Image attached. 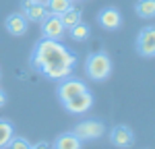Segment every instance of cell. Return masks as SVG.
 <instances>
[{"mask_svg": "<svg viewBox=\"0 0 155 149\" xmlns=\"http://www.w3.org/2000/svg\"><path fill=\"white\" fill-rule=\"evenodd\" d=\"M31 64L37 73L48 77L50 81H60L72 74L77 66V54L58 39L41 37L31 52Z\"/></svg>", "mask_w": 155, "mask_h": 149, "instance_id": "obj_1", "label": "cell"}, {"mask_svg": "<svg viewBox=\"0 0 155 149\" xmlns=\"http://www.w3.org/2000/svg\"><path fill=\"white\" fill-rule=\"evenodd\" d=\"M112 58L107 56L106 52H91L85 60V74L95 81V83H101L106 81L107 77L112 74Z\"/></svg>", "mask_w": 155, "mask_h": 149, "instance_id": "obj_2", "label": "cell"}, {"mask_svg": "<svg viewBox=\"0 0 155 149\" xmlns=\"http://www.w3.org/2000/svg\"><path fill=\"white\" fill-rule=\"evenodd\" d=\"M83 91H87V85H85L81 79L72 77V74L66 77V79H60L58 81V89H56L60 104H64L66 99L74 98V95H79V93H83Z\"/></svg>", "mask_w": 155, "mask_h": 149, "instance_id": "obj_3", "label": "cell"}, {"mask_svg": "<svg viewBox=\"0 0 155 149\" xmlns=\"http://www.w3.org/2000/svg\"><path fill=\"white\" fill-rule=\"evenodd\" d=\"M137 52L143 58H153L155 56V25L143 27L137 35Z\"/></svg>", "mask_w": 155, "mask_h": 149, "instance_id": "obj_4", "label": "cell"}, {"mask_svg": "<svg viewBox=\"0 0 155 149\" xmlns=\"http://www.w3.org/2000/svg\"><path fill=\"white\" fill-rule=\"evenodd\" d=\"M72 133L79 137L81 141H91V139H99V137H104L106 133V126L101 120H93V118H89V120H83V122H79L74 128H72Z\"/></svg>", "mask_w": 155, "mask_h": 149, "instance_id": "obj_5", "label": "cell"}, {"mask_svg": "<svg viewBox=\"0 0 155 149\" xmlns=\"http://www.w3.org/2000/svg\"><path fill=\"white\" fill-rule=\"evenodd\" d=\"M64 25H62V19H60V15H54V12H48L44 19H41V33L44 37H48V39H62L64 35Z\"/></svg>", "mask_w": 155, "mask_h": 149, "instance_id": "obj_6", "label": "cell"}, {"mask_svg": "<svg viewBox=\"0 0 155 149\" xmlns=\"http://www.w3.org/2000/svg\"><path fill=\"white\" fill-rule=\"evenodd\" d=\"M62 106H64V110H68L71 114H85V112L91 110V106H93V95H91V91L87 89L83 93L66 99Z\"/></svg>", "mask_w": 155, "mask_h": 149, "instance_id": "obj_7", "label": "cell"}, {"mask_svg": "<svg viewBox=\"0 0 155 149\" xmlns=\"http://www.w3.org/2000/svg\"><path fill=\"white\" fill-rule=\"evenodd\" d=\"M110 141H112L114 147L128 149V147L134 145V133L130 131V126H126V124H118V126L112 128V133H110Z\"/></svg>", "mask_w": 155, "mask_h": 149, "instance_id": "obj_8", "label": "cell"}, {"mask_svg": "<svg viewBox=\"0 0 155 149\" xmlns=\"http://www.w3.org/2000/svg\"><path fill=\"white\" fill-rule=\"evenodd\" d=\"M21 15L31 23H41V19L48 15L46 2H37V0H23L21 2Z\"/></svg>", "mask_w": 155, "mask_h": 149, "instance_id": "obj_9", "label": "cell"}, {"mask_svg": "<svg viewBox=\"0 0 155 149\" xmlns=\"http://www.w3.org/2000/svg\"><path fill=\"white\" fill-rule=\"evenodd\" d=\"M97 23L101 25L104 29H107V31H116L122 25V15H120V11L116 6H106L97 15Z\"/></svg>", "mask_w": 155, "mask_h": 149, "instance_id": "obj_10", "label": "cell"}, {"mask_svg": "<svg viewBox=\"0 0 155 149\" xmlns=\"http://www.w3.org/2000/svg\"><path fill=\"white\" fill-rule=\"evenodd\" d=\"M4 27H6V31L15 37H21L27 33V29H29V21L25 19L21 12H12L6 17V21H4Z\"/></svg>", "mask_w": 155, "mask_h": 149, "instance_id": "obj_11", "label": "cell"}, {"mask_svg": "<svg viewBox=\"0 0 155 149\" xmlns=\"http://www.w3.org/2000/svg\"><path fill=\"white\" fill-rule=\"evenodd\" d=\"M81 145H83V141L74 133H62V135L56 137L52 149H81Z\"/></svg>", "mask_w": 155, "mask_h": 149, "instance_id": "obj_12", "label": "cell"}, {"mask_svg": "<svg viewBox=\"0 0 155 149\" xmlns=\"http://www.w3.org/2000/svg\"><path fill=\"white\" fill-rule=\"evenodd\" d=\"M134 12L141 19H155V0H137L134 4Z\"/></svg>", "mask_w": 155, "mask_h": 149, "instance_id": "obj_13", "label": "cell"}, {"mask_svg": "<svg viewBox=\"0 0 155 149\" xmlns=\"http://www.w3.org/2000/svg\"><path fill=\"white\" fill-rule=\"evenodd\" d=\"M15 137V126L11 120L0 118V149H6V145L11 143V139Z\"/></svg>", "mask_w": 155, "mask_h": 149, "instance_id": "obj_14", "label": "cell"}, {"mask_svg": "<svg viewBox=\"0 0 155 149\" xmlns=\"http://www.w3.org/2000/svg\"><path fill=\"white\" fill-rule=\"evenodd\" d=\"M60 19H62L64 29H71V27H74L77 23H81V21H83V15H81V11H77L74 6H71L68 11H64L62 15H60Z\"/></svg>", "mask_w": 155, "mask_h": 149, "instance_id": "obj_15", "label": "cell"}, {"mask_svg": "<svg viewBox=\"0 0 155 149\" xmlns=\"http://www.w3.org/2000/svg\"><path fill=\"white\" fill-rule=\"evenodd\" d=\"M44 2H46L48 12H54V15H62L72 6V0H44Z\"/></svg>", "mask_w": 155, "mask_h": 149, "instance_id": "obj_16", "label": "cell"}, {"mask_svg": "<svg viewBox=\"0 0 155 149\" xmlns=\"http://www.w3.org/2000/svg\"><path fill=\"white\" fill-rule=\"evenodd\" d=\"M68 33H71V37L74 39V41H83V39H87L89 37V33H91V29H89V25L87 23H77L74 27H71L68 29Z\"/></svg>", "mask_w": 155, "mask_h": 149, "instance_id": "obj_17", "label": "cell"}, {"mask_svg": "<svg viewBox=\"0 0 155 149\" xmlns=\"http://www.w3.org/2000/svg\"><path fill=\"white\" fill-rule=\"evenodd\" d=\"M6 147H8V149H31V143H29L25 137H17V135H15Z\"/></svg>", "mask_w": 155, "mask_h": 149, "instance_id": "obj_18", "label": "cell"}, {"mask_svg": "<svg viewBox=\"0 0 155 149\" xmlns=\"http://www.w3.org/2000/svg\"><path fill=\"white\" fill-rule=\"evenodd\" d=\"M31 149H52V147H50L46 141H39V143H35V145H31Z\"/></svg>", "mask_w": 155, "mask_h": 149, "instance_id": "obj_19", "label": "cell"}, {"mask_svg": "<svg viewBox=\"0 0 155 149\" xmlns=\"http://www.w3.org/2000/svg\"><path fill=\"white\" fill-rule=\"evenodd\" d=\"M4 104H6V93H4V91L0 89V108H2Z\"/></svg>", "mask_w": 155, "mask_h": 149, "instance_id": "obj_20", "label": "cell"}, {"mask_svg": "<svg viewBox=\"0 0 155 149\" xmlns=\"http://www.w3.org/2000/svg\"><path fill=\"white\" fill-rule=\"evenodd\" d=\"M37 2H44V0H37Z\"/></svg>", "mask_w": 155, "mask_h": 149, "instance_id": "obj_21", "label": "cell"}, {"mask_svg": "<svg viewBox=\"0 0 155 149\" xmlns=\"http://www.w3.org/2000/svg\"><path fill=\"white\" fill-rule=\"evenodd\" d=\"M72 2H79V0H72Z\"/></svg>", "mask_w": 155, "mask_h": 149, "instance_id": "obj_22", "label": "cell"}]
</instances>
